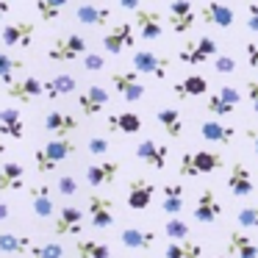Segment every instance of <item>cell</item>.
<instances>
[{
    "mask_svg": "<svg viewBox=\"0 0 258 258\" xmlns=\"http://www.w3.org/2000/svg\"><path fill=\"white\" fill-rule=\"evenodd\" d=\"M117 3L125 9V12H136V9L142 6V0H117Z\"/></svg>",
    "mask_w": 258,
    "mask_h": 258,
    "instance_id": "816d5d0a",
    "label": "cell"
},
{
    "mask_svg": "<svg viewBox=\"0 0 258 258\" xmlns=\"http://www.w3.org/2000/svg\"><path fill=\"white\" fill-rule=\"evenodd\" d=\"M6 95L20 103H34L36 97H45V84L36 75H23V78H14L12 84H6Z\"/></svg>",
    "mask_w": 258,
    "mask_h": 258,
    "instance_id": "52a82bcc",
    "label": "cell"
},
{
    "mask_svg": "<svg viewBox=\"0 0 258 258\" xmlns=\"http://www.w3.org/2000/svg\"><path fill=\"white\" fill-rule=\"evenodd\" d=\"M134 70L139 75H150V78L164 81L169 73V56H161V53H153V50H136Z\"/></svg>",
    "mask_w": 258,
    "mask_h": 258,
    "instance_id": "5b68a950",
    "label": "cell"
},
{
    "mask_svg": "<svg viewBox=\"0 0 258 258\" xmlns=\"http://www.w3.org/2000/svg\"><path fill=\"white\" fill-rule=\"evenodd\" d=\"M78 89V78L70 73L53 75L50 81H45V100H58V97H67Z\"/></svg>",
    "mask_w": 258,
    "mask_h": 258,
    "instance_id": "603a6c76",
    "label": "cell"
},
{
    "mask_svg": "<svg viewBox=\"0 0 258 258\" xmlns=\"http://www.w3.org/2000/svg\"><path fill=\"white\" fill-rule=\"evenodd\" d=\"M244 53H247V64L255 70V67H258V42H247V45H244Z\"/></svg>",
    "mask_w": 258,
    "mask_h": 258,
    "instance_id": "681fc988",
    "label": "cell"
},
{
    "mask_svg": "<svg viewBox=\"0 0 258 258\" xmlns=\"http://www.w3.org/2000/svg\"><path fill=\"white\" fill-rule=\"evenodd\" d=\"M217 258H228V255H217Z\"/></svg>",
    "mask_w": 258,
    "mask_h": 258,
    "instance_id": "6f0895ef",
    "label": "cell"
},
{
    "mask_svg": "<svg viewBox=\"0 0 258 258\" xmlns=\"http://www.w3.org/2000/svg\"><path fill=\"white\" fill-rule=\"evenodd\" d=\"M75 20H78L81 25H89V28H103V25L111 20V9H100V6L86 3V6L75 9Z\"/></svg>",
    "mask_w": 258,
    "mask_h": 258,
    "instance_id": "83f0119b",
    "label": "cell"
},
{
    "mask_svg": "<svg viewBox=\"0 0 258 258\" xmlns=\"http://www.w3.org/2000/svg\"><path fill=\"white\" fill-rule=\"evenodd\" d=\"M247 31L258 34V3H250V6H247Z\"/></svg>",
    "mask_w": 258,
    "mask_h": 258,
    "instance_id": "7dc6e473",
    "label": "cell"
},
{
    "mask_svg": "<svg viewBox=\"0 0 258 258\" xmlns=\"http://www.w3.org/2000/svg\"><path fill=\"white\" fill-rule=\"evenodd\" d=\"M75 150H78V145H75L70 136H56L53 142H47L45 147H39V150H36V156H34L36 172L50 175L61 161H67L70 156H75Z\"/></svg>",
    "mask_w": 258,
    "mask_h": 258,
    "instance_id": "6da1fadb",
    "label": "cell"
},
{
    "mask_svg": "<svg viewBox=\"0 0 258 258\" xmlns=\"http://www.w3.org/2000/svg\"><path fill=\"white\" fill-rule=\"evenodd\" d=\"M134 28H136V34L142 36V39H158V36L164 34V20H161V14L156 12V9H136L134 12Z\"/></svg>",
    "mask_w": 258,
    "mask_h": 258,
    "instance_id": "ba28073f",
    "label": "cell"
},
{
    "mask_svg": "<svg viewBox=\"0 0 258 258\" xmlns=\"http://www.w3.org/2000/svg\"><path fill=\"white\" fill-rule=\"evenodd\" d=\"M9 9H12V6H9V0H0V20L9 14Z\"/></svg>",
    "mask_w": 258,
    "mask_h": 258,
    "instance_id": "11a10c76",
    "label": "cell"
},
{
    "mask_svg": "<svg viewBox=\"0 0 258 258\" xmlns=\"http://www.w3.org/2000/svg\"><path fill=\"white\" fill-rule=\"evenodd\" d=\"M75 252L81 258H111V247L106 241H95V239H78L75 241Z\"/></svg>",
    "mask_w": 258,
    "mask_h": 258,
    "instance_id": "e575fe53",
    "label": "cell"
},
{
    "mask_svg": "<svg viewBox=\"0 0 258 258\" xmlns=\"http://www.w3.org/2000/svg\"><path fill=\"white\" fill-rule=\"evenodd\" d=\"M164 233H167L169 241H178V239H189V236H191V228H189V222H183V219L175 214V217L167 219V225H164Z\"/></svg>",
    "mask_w": 258,
    "mask_h": 258,
    "instance_id": "f35d334b",
    "label": "cell"
},
{
    "mask_svg": "<svg viewBox=\"0 0 258 258\" xmlns=\"http://www.w3.org/2000/svg\"><path fill=\"white\" fill-rule=\"evenodd\" d=\"M156 119L169 139H180V136H183V117H180L178 108H158Z\"/></svg>",
    "mask_w": 258,
    "mask_h": 258,
    "instance_id": "4dcf8cb0",
    "label": "cell"
},
{
    "mask_svg": "<svg viewBox=\"0 0 258 258\" xmlns=\"http://www.w3.org/2000/svg\"><path fill=\"white\" fill-rule=\"evenodd\" d=\"M119 175V161H100L86 167V183L89 186H111Z\"/></svg>",
    "mask_w": 258,
    "mask_h": 258,
    "instance_id": "ffe728a7",
    "label": "cell"
},
{
    "mask_svg": "<svg viewBox=\"0 0 258 258\" xmlns=\"http://www.w3.org/2000/svg\"><path fill=\"white\" fill-rule=\"evenodd\" d=\"M0 134L9 136V139H23L25 136V122L17 108H3L0 111Z\"/></svg>",
    "mask_w": 258,
    "mask_h": 258,
    "instance_id": "f1b7e54d",
    "label": "cell"
},
{
    "mask_svg": "<svg viewBox=\"0 0 258 258\" xmlns=\"http://www.w3.org/2000/svg\"><path fill=\"white\" fill-rule=\"evenodd\" d=\"M183 186L180 183H167L164 186V200H161V208L164 214H169V217H175V214L183 211Z\"/></svg>",
    "mask_w": 258,
    "mask_h": 258,
    "instance_id": "836d02e7",
    "label": "cell"
},
{
    "mask_svg": "<svg viewBox=\"0 0 258 258\" xmlns=\"http://www.w3.org/2000/svg\"><path fill=\"white\" fill-rule=\"evenodd\" d=\"M228 252L236 258H258V244L241 230H230L228 236Z\"/></svg>",
    "mask_w": 258,
    "mask_h": 258,
    "instance_id": "4316f807",
    "label": "cell"
},
{
    "mask_svg": "<svg viewBox=\"0 0 258 258\" xmlns=\"http://www.w3.org/2000/svg\"><path fill=\"white\" fill-rule=\"evenodd\" d=\"M200 255H203V244L189 239H178L172 244H167V250H164V258H200Z\"/></svg>",
    "mask_w": 258,
    "mask_h": 258,
    "instance_id": "d6a6232c",
    "label": "cell"
},
{
    "mask_svg": "<svg viewBox=\"0 0 258 258\" xmlns=\"http://www.w3.org/2000/svg\"><path fill=\"white\" fill-rule=\"evenodd\" d=\"M3 153H6V145H3V142H0V156H3Z\"/></svg>",
    "mask_w": 258,
    "mask_h": 258,
    "instance_id": "9f6ffc18",
    "label": "cell"
},
{
    "mask_svg": "<svg viewBox=\"0 0 258 258\" xmlns=\"http://www.w3.org/2000/svg\"><path fill=\"white\" fill-rule=\"evenodd\" d=\"M25 186V167L20 161H6L0 167V191H20Z\"/></svg>",
    "mask_w": 258,
    "mask_h": 258,
    "instance_id": "cb8c5ba5",
    "label": "cell"
},
{
    "mask_svg": "<svg viewBox=\"0 0 258 258\" xmlns=\"http://www.w3.org/2000/svg\"><path fill=\"white\" fill-rule=\"evenodd\" d=\"M236 222L241 228H258V206H244L236 214Z\"/></svg>",
    "mask_w": 258,
    "mask_h": 258,
    "instance_id": "7bdbcfd3",
    "label": "cell"
},
{
    "mask_svg": "<svg viewBox=\"0 0 258 258\" xmlns=\"http://www.w3.org/2000/svg\"><path fill=\"white\" fill-rule=\"evenodd\" d=\"M111 86L117 89V95H122L128 103H139L142 97L147 95V86L142 84V75L136 73V70H131V73L117 70V73L111 75Z\"/></svg>",
    "mask_w": 258,
    "mask_h": 258,
    "instance_id": "8992f818",
    "label": "cell"
},
{
    "mask_svg": "<svg viewBox=\"0 0 258 258\" xmlns=\"http://www.w3.org/2000/svg\"><path fill=\"white\" fill-rule=\"evenodd\" d=\"M9 217H12V206L6 200H0V222H6Z\"/></svg>",
    "mask_w": 258,
    "mask_h": 258,
    "instance_id": "f5cc1de1",
    "label": "cell"
},
{
    "mask_svg": "<svg viewBox=\"0 0 258 258\" xmlns=\"http://www.w3.org/2000/svg\"><path fill=\"white\" fill-rule=\"evenodd\" d=\"M81 64H84L86 73H100V70L106 67V56H103V53H89L86 50L84 56H81Z\"/></svg>",
    "mask_w": 258,
    "mask_h": 258,
    "instance_id": "b9f144b4",
    "label": "cell"
},
{
    "mask_svg": "<svg viewBox=\"0 0 258 258\" xmlns=\"http://www.w3.org/2000/svg\"><path fill=\"white\" fill-rule=\"evenodd\" d=\"M108 147L111 145H108V139H103V136H92V139L86 142V150H89L92 156H106Z\"/></svg>",
    "mask_w": 258,
    "mask_h": 258,
    "instance_id": "bcb514c9",
    "label": "cell"
},
{
    "mask_svg": "<svg viewBox=\"0 0 258 258\" xmlns=\"http://www.w3.org/2000/svg\"><path fill=\"white\" fill-rule=\"evenodd\" d=\"M23 70H25L23 58H14V56H9V53H0V81H3V84H12L14 73H23Z\"/></svg>",
    "mask_w": 258,
    "mask_h": 258,
    "instance_id": "8d00e7d4",
    "label": "cell"
},
{
    "mask_svg": "<svg viewBox=\"0 0 258 258\" xmlns=\"http://www.w3.org/2000/svg\"><path fill=\"white\" fill-rule=\"evenodd\" d=\"M228 189L233 197H250L255 191V180H252V172L244 161H236L228 172Z\"/></svg>",
    "mask_w": 258,
    "mask_h": 258,
    "instance_id": "8fae6325",
    "label": "cell"
},
{
    "mask_svg": "<svg viewBox=\"0 0 258 258\" xmlns=\"http://www.w3.org/2000/svg\"><path fill=\"white\" fill-rule=\"evenodd\" d=\"M106 128L114 131V134H139L142 131V117L136 111H122V114H111V117L106 119Z\"/></svg>",
    "mask_w": 258,
    "mask_h": 258,
    "instance_id": "d4e9b609",
    "label": "cell"
},
{
    "mask_svg": "<svg viewBox=\"0 0 258 258\" xmlns=\"http://www.w3.org/2000/svg\"><path fill=\"white\" fill-rule=\"evenodd\" d=\"M81 225H84V211L78 206H64L58 211L56 222H53V233L56 236H78Z\"/></svg>",
    "mask_w": 258,
    "mask_h": 258,
    "instance_id": "2e32d148",
    "label": "cell"
},
{
    "mask_svg": "<svg viewBox=\"0 0 258 258\" xmlns=\"http://www.w3.org/2000/svg\"><path fill=\"white\" fill-rule=\"evenodd\" d=\"M31 258H64V247L58 241H45V244L31 247Z\"/></svg>",
    "mask_w": 258,
    "mask_h": 258,
    "instance_id": "60d3db41",
    "label": "cell"
},
{
    "mask_svg": "<svg viewBox=\"0 0 258 258\" xmlns=\"http://www.w3.org/2000/svg\"><path fill=\"white\" fill-rule=\"evenodd\" d=\"M34 241L28 236H14V233H0V252H12V255H23L31 252Z\"/></svg>",
    "mask_w": 258,
    "mask_h": 258,
    "instance_id": "d590c367",
    "label": "cell"
},
{
    "mask_svg": "<svg viewBox=\"0 0 258 258\" xmlns=\"http://www.w3.org/2000/svg\"><path fill=\"white\" fill-rule=\"evenodd\" d=\"M86 211H89V222L92 228H111L114 225V203L111 197H103V195H89L86 200Z\"/></svg>",
    "mask_w": 258,
    "mask_h": 258,
    "instance_id": "30bf717a",
    "label": "cell"
},
{
    "mask_svg": "<svg viewBox=\"0 0 258 258\" xmlns=\"http://www.w3.org/2000/svg\"><path fill=\"white\" fill-rule=\"evenodd\" d=\"M214 53H219L217 42H214L211 36H200V39H195V45H186L178 58L183 64H203V61H208V58H214Z\"/></svg>",
    "mask_w": 258,
    "mask_h": 258,
    "instance_id": "e0dca14e",
    "label": "cell"
},
{
    "mask_svg": "<svg viewBox=\"0 0 258 258\" xmlns=\"http://www.w3.org/2000/svg\"><path fill=\"white\" fill-rule=\"evenodd\" d=\"M34 31H36L34 23L20 20V23H9L6 28H3V34H0V39H3L6 47H31V42H34Z\"/></svg>",
    "mask_w": 258,
    "mask_h": 258,
    "instance_id": "4fadbf2b",
    "label": "cell"
},
{
    "mask_svg": "<svg viewBox=\"0 0 258 258\" xmlns=\"http://www.w3.org/2000/svg\"><path fill=\"white\" fill-rule=\"evenodd\" d=\"M247 136H250V142H252V150H255V156H258V134H255V131H247Z\"/></svg>",
    "mask_w": 258,
    "mask_h": 258,
    "instance_id": "db71d44e",
    "label": "cell"
},
{
    "mask_svg": "<svg viewBox=\"0 0 258 258\" xmlns=\"http://www.w3.org/2000/svg\"><path fill=\"white\" fill-rule=\"evenodd\" d=\"M119 241L131 250H150L153 241H156V233L153 230H139V228H125L119 233Z\"/></svg>",
    "mask_w": 258,
    "mask_h": 258,
    "instance_id": "1f68e13d",
    "label": "cell"
},
{
    "mask_svg": "<svg viewBox=\"0 0 258 258\" xmlns=\"http://www.w3.org/2000/svg\"><path fill=\"white\" fill-rule=\"evenodd\" d=\"M195 20H197V14H195L191 0H172L169 3V28L175 34H186L195 25Z\"/></svg>",
    "mask_w": 258,
    "mask_h": 258,
    "instance_id": "9a60e30c",
    "label": "cell"
},
{
    "mask_svg": "<svg viewBox=\"0 0 258 258\" xmlns=\"http://www.w3.org/2000/svg\"><path fill=\"white\" fill-rule=\"evenodd\" d=\"M195 219L197 222H203V225H208V222H214V219L222 214V206H219V200H217V195H214V189L211 186H206V189L200 191V197H197V203H195Z\"/></svg>",
    "mask_w": 258,
    "mask_h": 258,
    "instance_id": "ac0fdd59",
    "label": "cell"
},
{
    "mask_svg": "<svg viewBox=\"0 0 258 258\" xmlns=\"http://www.w3.org/2000/svg\"><path fill=\"white\" fill-rule=\"evenodd\" d=\"M214 70H217V75H233L236 58L228 56V53H219V56H214Z\"/></svg>",
    "mask_w": 258,
    "mask_h": 258,
    "instance_id": "ee69618b",
    "label": "cell"
},
{
    "mask_svg": "<svg viewBox=\"0 0 258 258\" xmlns=\"http://www.w3.org/2000/svg\"><path fill=\"white\" fill-rule=\"evenodd\" d=\"M58 195L61 197H73V195H78V180L73 178V175H58Z\"/></svg>",
    "mask_w": 258,
    "mask_h": 258,
    "instance_id": "f6af8a7d",
    "label": "cell"
},
{
    "mask_svg": "<svg viewBox=\"0 0 258 258\" xmlns=\"http://www.w3.org/2000/svg\"><path fill=\"white\" fill-rule=\"evenodd\" d=\"M136 158L153 169H164L169 161V145L167 142H156V139H142L136 145Z\"/></svg>",
    "mask_w": 258,
    "mask_h": 258,
    "instance_id": "9c48e42d",
    "label": "cell"
},
{
    "mask_svg": "<svg viewBox=\"0 0 258 258\" xmlns=\"http://www.w3.org/2000/svg\"><path fill=\"white\" fill-rule=\"evenodd\" d=\"M219 95H222L228 103H233V106H239V103H241V92L236 89V86H222V89H219Z\"/></svg>",
    "mask_w": 258,
    "mask_h": 258,
    "instance_id": "c3c4849f",
    "label": "cell"
},
{
    "mask_svg": "<svg viewBox=\"0 0 258 258\" xmlns=\"http://www.w3.org/2000/svg\"><path fill=\"white\" fill-rule=\"evenodd\" d=\"M108 103V92L103 89V86H89L86 92H81L78 97V108L84 117H97V114L106 108Z\"/></svg>",
    "mask_w": 258,
    "mask_h": 258,
    "instance_id": "44dd1931",
    "label": "cell"
},
{
    "mask_svg": "<svg viewBox=\"0 0 258 258\" xmlns=\"http://www.w3.org/2000/svg\"><path fill=\"white\" fill-rule=\"evenodd\" d=\"M81 128V119H75L67 111H47L45 117V131L53 136H73Z\"/></svg>",
    "mask_w": 258,
    "mask_h": 258,
    "instance_id": "d6986e66",
    "label": "cell"
},
{
    "mask_svg": "<svg viewBox=\"0 0 258 258\" xmlns=\"http://www.w3.org/2000/svg\"><path fill=\"white\" fill-rule=\"evenodd\" d=\"M247 97H250V103H252V111L258 114V81L255 78L247 81Z\"/></svg>",
    "mask_w": 258,
    "mask_h": 258,
    "instance_id": "f907efd6",
    "label": "cell"
},
{
    "mask_svg": "<svg viewBox=\"0 0 258 258\" xmlns=\"http://www.w3.org/2000/svg\"><path fill=\"white\" fill-rule=\"evenodd\" d=\"M86 50H89V45H86L84 36L81 34H67V36L53 39L50 50H47V58H50V61H78Z\"/></svg>",
    "mask_w": 258,
    "mask_h": 258,
    "instance_id": "3957f363",
    "label": "cell"
},
{
    "mask_svg": "<svg viewBox=\"0 0 258 258\" xmlns=\"http://www.w3.org/2000/svg\"><path fill=\"white\" fill-rule=\"evenodd\" d=\"M136 45V28L134 23H117L103 34V50L111 53V56H119L125 47Z\"/></svg>",
    "mask_w": 258,
    "mask_h": 258,
    "instance_id": "277c9868",
    "label": "cell"
},
{
    "mask_svg": "<svg viewBox=\"0 0 258 258\" xmlns=\"http://www.w3.org/2000/svg\"><path fill=\"white\" fill-rule=\"evenodd\" d=\"M153 195H156V186H153L150 180L134 178L128 183V197H125V203H128V208H134V211H145V208H150Z\"/></svg>",
    "mask_w": 258,
    "mask_h": 258,
    "instance_id": "5bb4252c",
    "label": "cell"
},
{
    "mask_svg": "<svg viewBox=\"0 0 258 258\" xmlns=\"http://www.w3.org/2000/svg\"><path fill=\"white\" fill-rule=\"evenodd\" d=\"M64 6H67V0H36V12H39L42 23H56Z\"/></svg>",
    "mask_w": 258,
    "mask_h": 258,
    "instance_id": "74e56055",
    "label": "cell"
},
{
    "mask_svg": "<svg viewBox=\"0 0 258 258\" xmlns=\"http://www.w3.org/2000/svg\"><path fill=\"white\" fill-rule=\"evenodd\" d=\"M200 136L206 142H217V145H230L236 139V128L228 122H219V119H206L200 125Z\"/></svg>",
    "mask_w": 258,
    "mask_h": 258,
    "instance_id": "7402d4cb",
    "label": "cell"
},
{
    "mask_svg": "<svg viewBox=\"0 0 258 258\" xmlns=\"http://www.w3.org/2000/svg\"><path fill=\"white\" fill-rule=\"evenodd\" d=\"M172 92L178 97H183V100H189V97H203L208 92V81L203 78V75H186L183 81H178V84L172 86Z\"/></svg>",
    "mask_w": 258,
    "mask_h": 258,
    "instance_id": "f546056e",
    "label": "cell"
},
{
    "mask_svg": "<svg viewBox=\"0 0 258 258\" xmlns=\"http://www.w3.org/2000/svg\"><path fill=\"white\" fill-rule=\"evenodd\" d=\"M206 111L214 114V117H230V114L236 111V106H233V103H228V100H225V97L217 92V95H211V97L206 100Z\"/></svg>",
    "mask_w": 258,
    "mask_h": 258,
    "instance_id": "ab89813d",
    "label": "cell"
},
{
    "mask_svg": "<svg viewBox=\"0 0 258 258\" xmlns=\"http://www.w3.org/2000/svg\"><path fill=\"white\" fill-rule=\"evenodd\" d=\"M200 17L206 25H214V28H233L236 25V12L228 6V3H219V0H211L200 9Z\"/></svg>",
    "mask_w": 258,
    "mask_h": 258,
    "instance_id": "7c38bea8",
    "label": "cell"
},
{
    "mask_svg": "<svg viewBox=\"0 0 258 258\" xmlns=\"http://www.w3.org/2000/svg\"><path fill=\"white\" fill-rule=\"evenodd\" d=\"M31 208H34V214L42 217V219L53 217L56 206H53V189L47 183H39V186L31 189Z\"/></svg>",
    "mask_w": 258,
    "mask_h": 258,
    "instance_id": "484cf974",
    "label": "cell"
},
{
    "mask_svg": "<svg viewBox=\"0 0 258 258\" xmlns=\"http://www.w3.org/2000/svg\"><path fill=\"white\" fill-rule=\"evenodd\" d=\"M222 156L211 150H195V153H183L180 156V167L178 172L183 178H200V175H211L214 169L222 167Z\"/></svg>",
    "mask_w": 258,
    "mask_h": 258,
    "instance_id": "7a4b0ae2",
    "label": "cell"
}]
</instances>
